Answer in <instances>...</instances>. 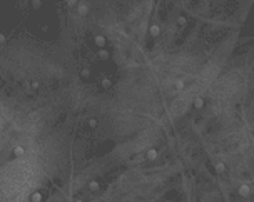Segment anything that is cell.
<instances>
[{
	"label": "cell",
	"instance_id": "obj_1",
	"mask_svg": "<svg viewBox=\"0 0 254 202\" xmlns=\"http://www.w3.org/2000/svg\"><path fill=\"white\" fill-rule=\"evenodd\" d=\"M239 194H241L243 197H246L249 194V187L246 186V184H244V186H241V187H239Z\"/></svg>",
	"mask_w": 254,
	"mask_h": 202
}]
</instances>
